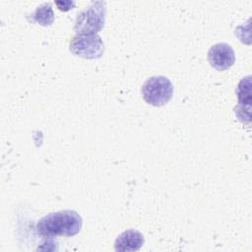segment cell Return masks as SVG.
<instances>
[{
  "label": "cell",
  "instance_id": "2",
  "mask_svg": "<svg viewBox=\"0 0 252 252\" xmlns=\"http://www.w3.org/2000/svg\"><path fill=\"white\" fill-rule=\"evenodd\" d=\"M105 2L95 1L81 11L76 18L74 31L77 34L97 33L104 27Z\"/></svg>",
  "mask_w": 252,
  "mask_h": 252
},
{
  "label": "cell",
  "instance_id": "9",
  "mask_svg": "<svg viewBox=\"0 0 252 252\" xmlns=\"http://www.w3.org/2000/svg\"><path fill=\"white\" fill-rule=\"evenodd\" d=\"M55 4L58 7V9L63 12H67L75 6L74 1H56Z\"/></svg>",
  "mask_w": 252,
  "mask_h": 252
},
{
  "label": "cell",
  "instance_id": "4",
  "mask_svg": "<svg viewBox=\"0 0 252 252\" xmlns=\"http://www.w3.org/2000/svg\"><path fill=\"white\" fill-rule=\"evenodd\" d=\"M70 51L79 57L86 59H96L104 52V44L97 33L76 34L69 44Z\"/></svg>",
  "mask_w": 252,
  "mask_h": 252
},
{
  "label": "cell",
  "instance_id": "8",
  "mask_svg": "<svg viewBox=\"0 0 252 252\" xmlns=\"http://www.w3.org/2000/svg\"><path fill=\"white\" fill-rule=\"evenodd\" d=\"M32 19L41 26H50L54 22V13L50 3L38 6L32 14Z\"/></svg>",
  "mask_w": 252,
  "mask_h": 252
},
{
  "label": "cell",
  "instance_id": "7",
  "mask_svg": "<svg viewBox=\"0 0 252 252\" xmlns=\"http://www.w3.org/2000/svg\"><path fill=\"white\" fill-rule=\"evenodd\" d=\"M143 234L136 229H127L123 231L114 242L115 251H137L144 244Z\"/></svg>",
  "mask_w": 252,
  "mask_h": 252
},
{
  "label": "cell",
  "instance_id": "6",
  "mask_svg": "<svg viewBox=\"0 0 252 252\" xmlns=\"http://www.w3.org/2000/svg\"><path fill=\"white\" fill-rule=\"evenodd\" d=\"M236 94L238 97V105L235 107V114L240 121L244 123V111L250 114L251 109V77L243 78L237 87Z\"/></svg>",
  "mask_w": 252,
  "mask_h": 252
},
{
  "label": "cell",
  "instance_id": "1",
  "mask_svg": "<svg viewBox=\"0 0 252 252\" xmlns=\"http://www.w3.org/2000/svg\"><path fill=\"white\" fill-rule=\"evenodd\" d=\"M82 225L83 220L76 211L64 210L44 216L37 221L35 228L37 233L45 238L71 237L80 232Z\"/></svg>",
  "mask_w": 252,
  "mask_h": 252
},
{
  "label": "cell",
  "instance_id": "3",
  "mask_svg": "<svg viewBox=\"0 0 252 252\" xmlns=\"http://www.w3.org/2000/svg\"><path fill=\"white\" fill-rule=\"evenodd\" d=\"M142 94L147 103L154 106H161L171 98L173 85L164 76H154L144 83Z\"/></svg>",
  "mask_w": 252,
  "mask_h": 252
},
{
  "label": "cell",
  "instance_id": "5",
  "mask_svg": "<svg viewBox=\"0 0 252 252\" xmlns=\"http://www.w3.org/2000/svg\"><path fill=\"white\" fill-rule=\"evenodd\" d=\"M208 60L211 66L218 71H224L229 69L234 64L235 54L229 44L220 42L214 44L209 49Z\"/></svg>",
  "mask_w": 252,
  "mask_h": 252
}]
</instances>
